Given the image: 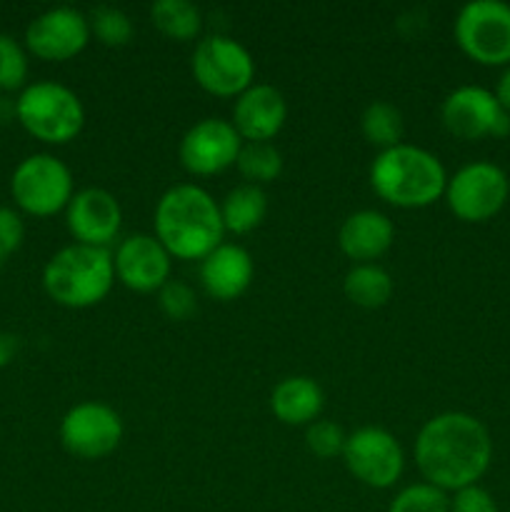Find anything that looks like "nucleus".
Instances as JSON below:
<instances>
[{"instance_id": "25", "label": "nucleus", "mask_w": 510, "mask_h": 512, "mask_svg": "<svg viewBox=\"0 0 510 512\" xmlns=\"http://www.w3.org/2000/svg\"><path fill=\"white\" fill-rule=\"evenodd\" d=\"M235 168L245 183L260 185L273 183L283 173V153L273 143H243Z\"/></svg>"}, {"instance_id": "2", "label": "nucleus", "mask_w": 510, "mask_h": 512, "mask_svg": "<svg viewBox=\"0 0 510 512\" xmlns=\"http://www.w3.org/2000/svg\"><path fill=\"white\" fill-rule=\"evenodd\" d=\"M153 228L175 260H203L223 245L225 235L220 203L195 183H178L160 195Z\"/></svg>"}, {"instance_id": "22", "label": "nucleus", "mask_w": 510, "mask_h": 512, "mask_svg": "<svg viewBox=\"0 0 510 512\" xmlns=\"http://www.w3.org/2000/svg\"><path fill=\"white\" fill-rule=\"evenodd\" d=\"M345 298L365 310L383 308L393 298V278L378 263H360L345 273L343 280Z\"/></svg>"}, {"instance_id": "17", "label": "nucleus", "mask_w": 510, "mask_h": 512, "mask_svg": "<svg viewBox=\"0 0 510 512\" xmlns=\"http://www.w3.org/2000/svg\"><path fill=\"white\" fill-rule=\"evenodd\" d=\"M288 120V103L275 85L253 83L233 103V128L243 143H270Z\"/></svg>"}, {"instance_id": "5", "label": "nucleus", "mask_w": 510, "mask_h": 512, "mask_svg": "<svg viewBox=\"0 0 510 512\" xmlns=\"http://www.w3.org/2000/svg\"><path fill=\"white\" fill-rule=\"evenodd\" d=\"M15 118L25 133L48 145H65L80 135L85 125L83 100L68 85L55 80H35L15 98Z\"/></svg>"}, {"instance_id": "29", "label": "nucleus", "mask_w": 510, "mask_h": 512, "mask_svg": "<svg viewBox=\"0 0 510 512\" xmlns=\"http://www.w3.org/2000/svg\"><path fill=\"white\" fill-rule=\"evenodd\" d=\"M345 438L348 435L343 433L338 423L333 420H315L305 428V445H308L310 453L320 460H330L343 455L345 448Z\"/></svg>"}, {"instance_id": "34", "label": "nucleus", "mask_w": 510, "mask_h": 512, "mask_svg": "<svg viewBox=\"0 0 510 512\" xmlns=\"http://www.w3.org/2000/svg\"><path fill=\"white\" fill-rule=\"evenodd\" d=\"M493 95L498 98V103L503 105V108L510 113V65L503 70V73H500L498 85H495Z\"/></svg>"}, {"instance_id": "18", "label": "nucleus", "mask_w": 510, "mask_h": 512, "mask_svg": "<svg viewBox=\"0 0 510 512\" xmlns=\"http://www.w3.org/2000/svg\"><path fill=\"white\" fill-rule=\"evenodd\" d=\"M255 275L253 258L243 245L223 243L200 260V285L220 303L238 300L250 288Z\"/></svg>"}, {"instance_id": "12", "label": "nucleus", "mask_w": 510, "mask_h": 512, "mask_svg": "<svg viewBox=\"0 0 510 512\" xmlns=\"http://www.w3.org/2000/svg\"><path fill=\"white\" fill-rule=\"evenodd\" d=\"M60 443L78 460H103L115 453L123 440V420L110 405L83 400L60 420Z\"/></svg>"}, {"instance_id": "10", "label": "nucleus", "mask_w": 510, "mask_h": 512, "mask_svg": "<svg viewBox=\"0 0 510 512\" xmlns=\"http://www.w3.org/2000/svg\"><path fill=\"white\" fill-rule=\"evenodd\" d=\"M340 458L358 483L373 490L393 488L405 470V455L395 435L375 425L350 433Z\"/></svg>"}, {"instance_id": "21", "label": "nucleus", "mask_w": 510, "mask_h": 512, "mask_svg": "<svg viewBox=\"0 0 510 512\" xmlns=\"http://www.w3.org/2000/svg\"><path fill=\"white\" fill-rule=\"evenodd\" d=\"M225 233L248 235L258 228L268 215V195L260 185H235L220 203Z\"/></svg>"}, {"instance_id": "24", "label": "nucleus", "mask_w": 510, "mask_h": 512, "mask_svg": "<svg viewBox=\"0 0 510 512\" xmlns=\"http://www.w3.org/2000/svg\"><path fill=\"white\" fill-rule=\"evenodd\" d=\"M360 130H363V138L375 148H395L403 143V115L388 100H373L365 105L363 115H360Z\"/></svg>"}, {"instance_id": "27", "label": "nucleus", "mask_w": 510, "mask_h": 512, "mask_svg": "<svg viewBox=\"0 0 510 512\" xmlns=\"http://www.w3.org/2000/svg\"><path fill=\"white\" fill-rule=\"evenodd\" d=\"M388 512H450V498L435 485L413 483L390 500Z\"/></svg>"}, {"instance_id": "8", "label": "nucleus", "mask_w": 510, "mask_h": 512, "mask_svg": "<svg viewBox=\"0 0 510 512\" xmlns=\"http://www.w3.org/2000/svg\"><path fill=\"white\" fill-rule=\"evenodd\" d=\"M10 195L23 213L35 215V218H50L68 208V203L73 200V173L55 155H28L13 170Z\"/></svg>"}, {"instance_id": "9", "label": "nucleus", "mask_w": 510, "mask_h": 512, "mask_svg": "<svg viewBox=\"0 0 510 512\" xmlns=\"http://www.w3.org/2000/svg\"><path fill=\"white\" fill-rule=\"evenodd\" d=\"M443 198L450 213L463 223H488L508 203L510 180L500 165L473 160L448 175Z\"/></svg>"}, {"instance_id": "33", "label": "nucleus", "mask_w": 510, "mask_h": 512, "mask_svg": "<svg viewBox=\"0 0 510 512\" xmlns=\"http://www.w3.org/2000/svg\"><path fill=\"white\" fill-rule=\"evenodd\" d=\"M20 350V338L13 333H0V368L10 365Z\"/></svg>"}, {"instance_id": "15", "label": "nucleus", "mask_w": 510, "mask_h": 512, "mask_svg": "<svg viewBox=\"0 0 510 512\" xmlns=\"http://www.w3.org/2000/svg\"><path fill=\"white\" fill-rule=\"evenodd\" d=\"M115 280L133 293H155L170 280L173 258L155 235L135 233L118 243L113 253Z\"/></svg>"}, {"instance_id": "30", "label": "nucleus", "mask_w": 510, "mask_h": 512, "mask_svg": "<svg viewBox=\"0 0 510 512\" xmlns=\"http://www.w3.org/2000/svg\"><path fill=\"white\" fill-rule=\"evenodd\" d=\"M158 305L165 318L175 320V323H183V320H188L198 310V295L183 280H168L158 290Z\"/></svg>"}, {"instance_id": "4", "label": "nucleus", "mask_w": 510, "mask_h": 512, "mask_svg": "<svg viewBox=\"0 0 510 512\" xmlns=\"http://www.w3.org/2000/svg\"><path fill=\"white\" fill-rule=\"evenodd\" d=\"M115 285V265L110 248L65 245L48 258L43 268V288L53 303L70 310H85L103 303Z\"/></svg>"}, {"instance_id": "7", "label": "nucleus", "mask_w": 510, "mask_h": 512, "mask_svg": "<svg viewBox=\"0 0 510 512\" xmlns=\"http://www.w3.org/2000/svg\"><path fill=\"white\" fill-rule=\"evenodd\" d=\"M458 48L488 68L510 65V5L503 0H470L455 18Z\"/></svg>"}, {"instance_id": "16", "label": "nucleus", "mask_w": 510, "mask_h": 512, "mask_svg": "<svg viewBox=\"0 0 510 512\" xmlns=\"http://www.w3.org/2000/svg\"><path fill=\"white\" fill-rule=\"evenodd\" d=\"M65 225L75 243L110 248L123 228V208L105 188H83L65 208Z\"/></svg>"}, {"instance_id": "23", "label": "nucleus", "mask_w": 510, "mask_h": 512, "mask_svg": "<svg viewBox=\"0 0 510 512\" xmlns=\"http://www.w3.org/2000/svg\"><path fill=\"white\" fill-rule=\"evenodd\" d=\"M150 20L165 38L178 43L198 38L203 30V13L190 0H158L150 5Z\"/></svg>"}, {"instance_id": "13", "label": "nucleus", "mask_w": 510, "mask_h": 512, "mask_svg": "<svg viewBox=\"0 0 510 512\" xmlns=\"http://www.w3.org/2000/svg\"><path fill=\"white\" fill-rule=\"evenodd\" d=\"M240 148H243V138L230 120L203 118L185 130L178 145V158L190 175L208 178V175H220L233 168Z\"/></svg>"}, {"instance_id": "32", "label": "nucleus", "mask_w": 510, "mask_h": 512, "mask_svg": "<svg viewBox=\"0 0 510 512\" xmlns=\"http://www.w3.org/2000/svg\"><path fill=\"white\" fill-rule=\"evenodd\" d=\"M450 512H500L495 505L493 495L480 485H470V488L458 490L450 498Z\"/></svg>"}, {"instance_id": "14", "label": "nucleus", "mask_w": 510, "mask_h": 512, "mask_svg": "<svg viewBox=\"0 0 510 512\" xmlns=\"http://www.w3.org/2000/svg\"><path fill=\"white\" fill-rule=\"evenodd\" d=\"M90 38L88 15L68 5L45 10L25 28V48L45 63H65L75 58L83 53Z\"/></svg>"}, {"instance_id": "6", "label": "nucleus", "mask_w": 510, "mask_h": 512, "mask_svg": "<svg viewBox=\"0 0 510 512\" xmlns=\"http://www.w3.org/2000/svg\"><path fill=\"white\" fill-rule=\"evenodd\" d=\"M190 73L205 93L238 98L253 85L255 60L243 43L223 33L205 35L190 55Z\"/></svg>"}, {"instance_id": "31", "label": "nucleus", "mask_w": 510, "mask_h": 512, "mask_svg": "<svg viewBox=\"0 0 510 512\" xmlns=\"http://www.w3.org/2000/svg\"><path fill=\"white\" fill-rule=\"evenodd\" d=\"M25 223L18 210L0 205V263L8 260L23 245Z\"/></svg>"}, {"instance_id": "1", "label": "nucleus", "mask_w": 510, "mask_h": 512, "mask_svg": "<svg viewBox=\"0 0 510 512\" xmlns=\"http://www.w3.org/2000/svg\"><path fill=\"white\" fill-rule=\"evenodd\" d=\"M415 465L425 483L458 493L478 485L493 460V440L483 420L460 410L433 415L413 445Z\"/></svg>"}, {"instance_id": "28", "label": "nucleus", "mask_w": 510, "mask_h": 512, "mask_svg": "<svg viewBox=\"0 0 510 512\" xmlns=\"http://www.w3.org/2000/svg\"><path fill=\"white\" fill-rule=\"evenodd\" d=\"M28 80V55L25 48L8 33H0V90H23Z\"/></svg>"}, {"instance_id": "20", "label": "nucleus", "mask_w": 510, "mask_h": 512, "mask_svg": "<svg viewBox=\"0 0 510 512\" xmlns=\"http://www.w3.org/2000/svg\"><path fill=\"white\" fill-rule=\"evenodd\" d=\"M325 408V393L308 375H290L283 378L270 393V410L275 418L290 428H300L320 420Z\"/></svg>"}, {"instance_id": "26", "label": "nucleus", "mask_w": 510, "mask_h": 512, "mask_svg": "<svg viewBox=\"0 0 510 512\" xmlns=\"http://www.w3.org/2000/svg\"><path fill=\"white\" fill-rule=\"evenodd\" d=\"M90 35L98 40L105 48H123L133 40V20L125 10L115 8V5H98L88 13Z\"/></svg>"}, {"instance_id": "19", "label": "nucleus", "mask_w": 510, "mask_h": 512, "mask_svg": "<svg viewBox=\"0 0 510 512\" xmlns=\"http://www.w3.org/2000/svg\"><path fill=\"white\" fill-rule=\"evenodd\" d=\"M395 240V225L380 210H355L338 230V245L353 265L375 263L390 250Z\"/></svg>"}, {"instance_id": "11", "label": "nucleus", "mask_w": 510, "mask_h": 512, "mask_svg": "<svg viewBox=\"0 0 510 512\" xmlns=\"http://www.w3.org/2000/svg\"><path fill=\"white\" fill-rule=\"evenodd\" d=\"M443 128L458 140L505 138L510 135V113L498 103L493 90L460 85L440 105Z\"/></svg>"}, {"instance_id": "3", "label": "nucleus", "mask_w": 510, "mask_h": 512, "mask_svg": "<svg viewBox=\"0 0 510 512\" xmlns=\"http://www.w3.org/2000/svg\"><path fill=\"white\" fill-rule=\"evenodd\" d=\"M370 188L393 208L420 210L445 195L448 173L440 158L418 145L400 143L380 150L368 170Z\"/></svg>"}]
</instances>
